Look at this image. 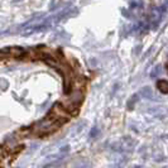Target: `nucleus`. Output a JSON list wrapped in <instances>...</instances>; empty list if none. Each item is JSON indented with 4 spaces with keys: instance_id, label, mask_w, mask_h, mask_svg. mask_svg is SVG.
I'll return each mask as SVG.
<instances>
[{
    "instance_id": "1",
    "label": "nucleus",
    "mask_w": 168,
    "mask_h": 168,
    "mask_svg": "<svg viewBox=\"0 0 168 168\" xmlns=\"http://www.w3.org/2000/svg\"><path fill=\"white\" fill-rule=\"evenodd\" d=\"M137 145V142L134 140L132 137H123V139L118 143L113 144L111 149L115 152H120V153H130V152L134 150V147Z\"/></svg>"
},
{
    "instance_id": "2",
    "label": "nucleus",
    "mask_w": 168,
    "mask_h": 168,
    "mask_svg": "<svg viewBox=\"0 0 168 168\" xmlns=\"http://www.w3.org/2000/svg\"><path fill=\"white\" fill-rule=\"evenodd\" d=\"M163 8L159 9V8H153L152 9V11L149 13V22L152 24H158V22L161 20V18H162L163 15Z\"/></svg>"
},
{
    "instance_id": "3",
    "label": "nucleus",
    "mask_w": 168,
    "mask_h": 168,
    "mask_svg": "<svg viewBox=\"0 0 168 168\" xmlns=\"http://www.w3.org/2000/svg\"><path fill=\"white\" fill-rule=\"evenodd\" d=\"M27 55L25 49L23 47H11V57H15V58H23V57Z\"/></svg>"
},
{
    "instance_id": "4",
    "label": "nucleus",
    "mask_w": 168,
    "mask_h": 168,
    "mask_svg": "<svg viewBox=\"0 0 168 168\" xmlns=\"http://www.w3.org/2000/svg\"><path fill=\"white\" fill-rule=\"evenodd\" d=\"M139 94H140L143 97H145V99H149V100H156V97H154L153 91H152V88H150L149 86H145V87H143V88H140Z\"/></svg>"
},
{
    "instance_id": "5",
    "label": "nucleus",
    "mask_w": 168,
    "mask_h": 168,
    "mask_svg": "<svg viewBox=\"0 0 168 168\" xmlns=\"http://www.w3.org/2000/svg\"><path fill=\"white\" fill-rule=\"evenodd\" d=\"M149 113L153 114V115L157 116V118H163V116H166V114H167L168 111H167V109H164V107L157 106V107H154V109H150Z\"/></svg>"
},
{
    "instance_id": "6",
    "label": "nucleus",
    "mask_w": 168,
    "mask_h": 168,
    "mask_svg": "<svg viewBox=\"0 0 168 168\" xmlns=\"http://www.w3.org/2000/svg\"><path fill=\"white\" fill-rule=\"evenodd\" d=\"M139 101V95L138 94H134L132 95L130 97H129V100L126 101V107H128V110H133L135 106V104H137Z\"/></svg>"
},
{
    "instance_id": "7",
    "label": "nucleus",
    "mask_w": 168,
    "mask_h": 168,
    "mask_svg": "<svg viewBox=\"0 0 168 168\" xmlns=\"http://www.w3.org/2000/svg\"><path fill=\"white\" fill-rule=\"evenodd\" d=\"M157 88L162 94H168V81L167 80H158L157 81Z\"/></svg>"
},
{
    "instance_id": "8",
    "label": "nucleus",
    "mask_w": 168,
    "mask_h": 168,
    "mask_svg": "<svg viewBox=\"0 0 168 168\" xmlns=\"http://www.w3.org/2000/svg\"><path fill=\"white\" fill-rule=\"evenodd\" d=\"M97 135H99V129L95 126V128H92L91 129V132H90V137L91 138H96Z\"/></svg>"
},
{
    "instance_id": "9",
    "label": "nucleus",
    "mask_w": 168,
    "mask_h": 168,
    "mask_svg": "<svg viewBox=\"0 0 168 168\" xmlns=\"http://www.w3.org/2000/svg\"><path fill=\"white\" fill-rule=\"evenodd\" d=\"M159 72H161V66H157V67L152 71V77H156V76H158V75H159Z\"/></svg>"
}]
</instances>
